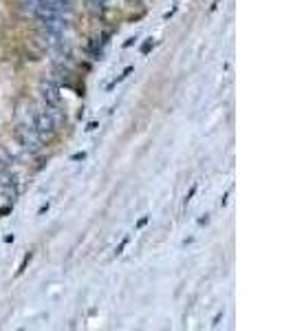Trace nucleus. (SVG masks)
<instances>
[{
  "label": "nucleus",
  "mask_w": 293,
  "mask_h": 331,
  "mask_svg": "<svg viewBox=\"0 0 293 331\" xmlns=\"http://www.w3.org/2000/svg\"><path fill=\"white\" fill-rule=\"evenodd\" d=\"M29 126L38 132V137L44 141V139H49V137L55 132V126H58V124H55V119L51 117L49 110L44 109V110H31Z\"/></svg>",
  "instance_id": "nucleus-1"
},
{
  "label": "nucleus",
  "mask_w": 293,
  "mask_h": 331,
  "mask_svg": "<svg viewBox=\"0 0 293 331\" xmlns=\"http://www.w3.org/2000/svg\"><path fill=\"white\" fill-rule=\"evenodd\" d=\"M15 139H18V144L27 152H31V155H38V152L42 150V139H40L38 132L31 128V126L29 128L27 126H18V128H15Z\"/></svg>",
  "instance_id": "nucleus-2"
},
{
  "label": "nucleus",
  "mask_w": 293,
  "mask_h": 331,
  "mask_svg": "<svg viewBox=\"0 0 293 331\" xmlns=\"http://www.w3.org/2000/svg\"><path fill=\"white\" fill-rule=\"evenodd\" d=\"M40 93H42V100L46 106H60L62 104V95H60V86L53 82V80H44L40 84Z\"/></svg>",
  "instance_id": "nucleus-3"
},
{
  "label": "nucleus",
  "mask_w": 293,
  "mask_h": 331,
  "mask_svg": "<svg viewBox=\"0 0 293 331\" xmlns=\"http://www.w3.org/2000/svg\"><path fill=\"white\" fill-rule=\"evenodd\" d=\"M29 261H31V252L27 254V256H24L22 258V265H20V269H18V276H20V274H22L24 272V269H27V265H29Z\"/></svg>",
  "instance_id": "nucleus-4"
},
{
  "label": "nucleus",
  "mask_w": 293,
  "mask_h": 331,
  "mask_svg": "<svg viewBox=\"0 0 293 331\" xmlns=\"http://www.w3.org/2000/svg\"><path fill=\"white\" fill-rule=\"evenodd\" d=\"M152 44H154V42H152V38H150V40H148V42H143V47H141V53H143V55H146V53H148V51H150V49H152Z\"/></svg>",
  "instance_id": "nucleus-5"
},
{
  "label": "nucleus",
  "mask_w": 293,
  "mask_h": 331,
  "mask_svg": "<svg viewBox=\"0 0 293 331\" xmlns=\"http://www.w3.org/2000/svg\"><path fill=\"white\" fill-rule=\"evenodd\" d=\"M128 241H130V238H128V236H126V238H123V241L119 243V247H117V252H115V254H121V252H123V249H126V245H128Z\"/></svg>",
  "instance_id": "nucleus-6"
},
{
  "label": "nucleus",
  "mask_w": 293,
  "mask_h": 331,
  "mask_svg": "<svg viewBox=\"0 0 293 331\" xmlns=\"http://www.w3.org/2000/svg\"><path fill=\"white\" fill-rule=\"evenodd\" d=\"M132 44H135V38H128L126 42H123V49H128V47H132Z\"/></svg>",
  "instance_id": "nucleus-7"
},
{
  "label": "nucleus",
  "mask_w": 293,
  "mask_h": 331,
  "mask_svg": "<svg viewBox=\"0 0 293 331\" xmlns=\"http://www.w3.org/2000/svg\"><path fill=\"white\" fill-rule=\"evenodd\" d=\"M194 192H196V186H194V188H192V190H190V192H188V197H185V203H188V201H190V199H192V197H194Z\"/></svg>",
  "instance_id": "nucleus-8"
},
{
  "label": "nucleus",
  "mask_w": 293,
  "mask_h": 331,
  "mask_svg": "<svg viewBox=\"0 0 293 331\" xmlns=\"http://www.w3.org/2000/svg\"><path fill=\"white\" fill-rule=\"evenodd\" d=\"M9 212H11V206H4V208H2V210H0V215H2V217H4V215H9Z\"/></svg>",
  "instance_id": "nucleus-9"
},
{
  "label": "nucleus",
  "mask_w": 293,
  "mask_h": 331,
  "mask_svg": "<svg viewBox=\"0 0 293 331\" xmlns=\"http://www.w3.org/2000/svg\"><path fill=\"white\" fill-rule=\"evenodd\" d=\"M84 152H77V155H73V157H71V159H73V161H77V159H84Z\"/></svg>",
  "instance_id": "nucleus-10"
},
{
  "label": "nucleus",
  "mask_w": 293,
  "mask_h": 331,
  "mask_svg": "<svg viewBox=\"0 0 293 331\" xmlns=\"http://www.w3.org/2000/svg\"><path fill=\"white\" fill-rule=\"evenodd\" d=\"M148 223V217H143V219H139V223H137V227H143Z\"/></svg>",
  "instance_id": "nucleus-11"
},
{
  "label": "nucleus",
  "mask_w": 293,
  "mask_h": 331,
  "mask_svg": "<svg viewBox=\"0 0 293 331\" xmlns=\"http://www.w3.org/2000/svg\"><path fill=\"white\" fill-rule=\"evenodd\" d=\"M95 128H97V121H91V124H89V128H86V130L91 132V130H95Z\"/></svg>",
  "instance_id": "nucleus-12"
},
{
  "label": "nucleus",
  "mask_w": 293,
  "mask_h": 331,
  "mask_svg": "<svg viewBox=\"0 0 293 331\" xmlns=\"http://www.w3.org/2000/svg\"><path fill=\"white\" fill-rule=\"evenodd\" d=\"M91 2H93V4H106L108 0H91Z\"/></svg>",
  "instance_id": "nucleus-13"
}]
</instances>
